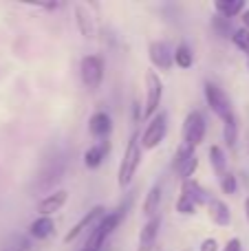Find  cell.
Masks as SVG:
<instances>
[{"label":"cell","instance_id":"1","mask_svg":"<svg viewBox=\"0 0 249 251\" xmlns=\"http://www.w3.org/2000/svg\"><path fill=\"white\" fill-rule=\"evenodd\" d=\"M141 141L137 134H132L130 141H128L126 150H124V159L122 163H119V170H117V185L122 187H128L132 183V178H135L137 170H139L141 165Z\"/></svg>","mask_w":249,"mask_h":251},{"label":"cell","instance_id":"2","mask_svg":"<svg viewBox=\"0 0 249 251\" xmlns=\"http://www.w3.org/2000/svg\"><path fill=\"white\" fill-rule=\"evenodd\" d=\"M124 214H126V212H122V209L106 214V216L101 218L100 225H97L95 229L88 234V240H86V245H84V247L91 249V251H100L106 245V240L115 234V229L119 227V223L124 221Z\"/></svg>","mask_w":249,"mask_h":251},{"label":"cell","instance_id":"3","mask_svg":"<svg viewBox=\"0 0 249 251\" xmlns=\"http://www.w3.org/2000/svg\"><path fill=\"white\" fill-rule=\"evenodd\" d=\"M163 100V79L157 71H146V104H144V119H152L159 113V106Z\"/></svg>","mask_w":249,"mask_h":251},{"label":"cell","instance_id":"4","mask_svg":"<svg viewBox=\"0 0 249 251\" xmlns=\"http://www.w3.org/2000/svg\"><path fill=\"white\" fill-rule=\"evenodd\" d=\"M79 77L88 91H97L104 82V60L100 55H84L79 62Z\"/></svg>","mask_w":249,"mask_h":251},{"label":"cell","instance_id":"5","mask_svg":"<svg viewBox=\"0 0 249 251\" xmlns=\"http://www.w3.org/2000/svg\"><path fill=\"white\" fill-rule=\"evenodd\" d=\"M203 95H205L207 106H210V110L216 115V117L225 119V117H229V115L234 113L232 101H229L227 93H225L221 86H216L214 82H205V84H203Z\"/></svg>","mask_w":249,"mask_h":251},{"label":"cell","instance_id":"6","mask_svg":"<svg viewBox=\"0 0 249 251\" xmlns=\"http://www.w3.org/2000/svg\"><path fill=\"white\" fill-rule=\"evenodd\" d=\"M166 134H168V115L163 110H159L148 122L146 130L141 132V148L144 150H154L166 139Z\"/></svg>","mask_w":249,"mask_h":251},{"label":"cell","instance_id":"7","mask_svg":"<svg viewBox=\"0 0 249 251\" xmlns=\"http://www.w3.org/2000/svg\"><path fill=\"white\" fill-rule=\"evenodd\" d=\"M205 132H207V124L203 113L201 110H190L183 119V141L188 146L197 148L205 141Z\"/></svg>","mask_w":249,"mask_h":251},{"label":"cell","instance_id":"8","mask_svg":"<svg viewBox=\"0 0 249 251\" xmlns=\"http://www.w3.org/2000/svg\"><path fill=\"white\" fill-rule=\"evenodd\" d=\"M104 216H106V209H104V205H95V207H91L86 214H84L82 218H79L77 223H75V225H73V229H69V231H66V234H64V238H62V240H64V243L69 245V243H73V240H77L79 236L84 234V231H88V234H91V231L95 229V227L101 223V218H104Z\"/></svg>","mask_w":249,"mask_h":251},{"label":"cell","instance_id":"9","mask_svg":"<svg viewBox=\"0 0 249 251\" xmlns=\"http://www.w3.org/2000/svg\"><path fill=\"white\" fill-rule=\"evenodd\" d=\"M148 57L150 64L159 71H170L174 66V49L163 40H152L148 44Z\"/></svg>","mask_w":249,"mask_h":251},{"label":"cell","instance_id":"10","mask_svg":"<svg viewBox=\"0 0 249 251\" xmlns=\"http://www.w3.org/2000/svg\"><path fill=\"white\" fill-rule=\"evenodd\" d=\"M88 134L95 141H108V137L113 134V117L106 110H97L88 119Z\"/></svg>","mask_w":249,"mask_h":251},{"label":"cell","instance_id":"11","mask_svg":"<svg viewBox=\"0 0 249 251\" xmlns=\"http://www.w3.org/2000/svg\"><path fill=\"white\" fill-rule=\"evenodd\" d=\"M159 229H161V216L148 218L139 231V247H137V251H152L154 243L159 238Z\"/></svg>","mask_w":249,"mask_h":251},{"label":"cell","instance_id":"12","mask_svg":"<svg viewBox=\"0 0 249 251\" xmlns=\"http://www.w3.org/2000/svg\"><path fill=\"white\" fill-rule=\"evenodd\" d=\"M66 201H69V192H66V190H55L53 194L44 196V199L38 203V214H40V216H49V218H51L53 214L60 212V209L64 207Z\"/></svg>","mask_w":249,"mask_h":251},{"label":"cell","instance_id":"13","mask_svg":"<svg viewBox=\"0 0 249 251\" xmlns=\"http://www.w3.org/2000/svg\"><path fill=\"white\" fill-rule=\"evenodd\" d=\"M108 152H110V141H95L93 146H88L84 150V165L88 170H97L108 156Z\"/></svg>","mask_w":249,"mask_h":251},{"label":"cell","instance_id":"14","mask_svg":"<svg viewBox=\"0 0 249 251\" xmlns=\"http://www.w3.org/2000/svg\"><path fill=\"white\" fill-rule=\"evenodd\" d=\"M205 207H207V216H210V221L214 223V225L227 227L229 223H232V209H229V205L225 203V201L210 199V203H207Z\"/></svg>","mask_w":249,"mask_h":251},{"label":"cell","instance_id":"15","mask_svg":"<svg viewBox=\"0 0 249 251\" xmlns=\"http://www.w3.org/2000/svg\"><path fill=\"white\" fill-rule=\"evenodd\" d=\"M75 22H77L79 35H82L84 40L95 38V18L88 11L86 4H75Z\"/></svg>","mask_w":249,"mask_h":251},{"label":"cell","instance_id":"16","mask_svg":"<svg viewBox=\"0 0 249 251\" xmlns=\"http://www.w3.org/2000/svg\"><path fill=\"white\" fill-rule=\"evenodd\" d=\"M161 196H163V187L161 183H152L144 199V205H141V214L146 218H154L159 216V207H161Z\"/></svg>","mask_w":249,"mask_h":251},{"label":"cell","instance_id":"17","mask_svg":"<svg viewBox=\"0 0 249 251\" xmlns=\"http://www.w3.org/2000/svg\"><path fill=\"white\" fill-rule=\"evenodd\" d=\"M181 194L188 196V199L192 201L197 207H201V205H207V203H210V194H207L205 187H203L201 183L197 181V178H190V181H183V183H181Z\"/></svg>","mask_w":249,"mask_h":251},{"label":"cell","instance_id":"18","mask_svg":"<svg viewBox=\"0 0 249 251\" xmlns=\"http://www.w3.org/2000/svg\"><path fill=\"white\" fill-rule=\"evenodd\" d=\"M55 234V221L49 216H38L35 221H31L29 225V236L35 240H47L49 236Z\"/></svg>","mask_w":249,"mask_h":251},{"label":"cell","instance_id":"19","mask_svg":"<svg viewBox=\"0 0 249 251\" xmlns=\"http://www.w3.org/2000/svg\"><path fill=\"white\" fill-rule=\"evenodd\" d=\"M214 9H216V16H223L227 20H232V18L243 16L247 4H245V0H216Z\"/></svg>","mask_w":249,"mask_h":251},{"label":"cell","instance_id":"20","mask_svg":"<svg viewBox=\"0 0 249 251\" xmlns=\"http://www.w3.org/2000/svg\"><path fill=\"white\" fill-rule=\"evenodd\" d=\"M207 156H210V165H212V170H214V174L221 178L225 172H227V156H225L223 148L210 146L207 148Z\"/></svg>","mask_w":249,"mask_h":251},{"label":"cell","instance_id":"21","mask_svg":"<svg viewBox=\"0 0 249 251\" xmlns=\"http://www.w3.org/2000/svg\"><path fill=\"white\" fill-rule=\"evenodd\" d=\"M223 139L229 148H236V143H238V119H236L234 113L223 119Z\"/></svg>","mask_w":249,"mask_h":251},{"label":"cell","instance_id":"22","mask_svg":"<svg viewBox=\"0 0 249 251\" xmlns=\"http://www.w3.org/2000/svg\"><path fill=\"white\" fill-rule=\"evenodd\" d=\"M174 64L179 66V69H183V71L192 69L194 53H192V49H190L188 44H179V47L174 49Z\"/></svg>","mask_w":249,"mask_h":251},{"label":"cell","instance_id":"23","mask_svg":"<svg viewBox=\"0 0 249 251\" xmlns=\"http://www.w3.org/2000/svg\"><path fill=\"white\" fill-rule=\"evenodd\" d=\"M212 29H214L216 35H221V38H234V33H236V29L232 26V20H227V18H223V16L212 18Z\"/></svg>","mask_w":249,"mask_h":251},{"label":"cell","instance_id":"24","mask_svg":"<svg viewBox=\"0 0 249 251\" xmlns=\"http://www.w3.org/2000/svg\"><path fill=\"white\" fill-rule=\"evenodd\" d=\"M197 154V152H194V148L192 146H188V143H181L179 148H176V152H174V159H172V168H181V165L185 163V161L188 159H192V156Z\"/></svg>","mask_w":249,"mask_h":251},{"label":"cell","instance_id":"25","mask_svg":"<svg viewBox=\"0 0 249 251\" xmlns=\"http://www.w3.org/2000/svg\"><path fill=\"white\" fill-rule=\"evenodd\" d=\"M197 170H199V156L194 154L192 159H188L183 165H181V168H176V174H179L181 183H183V181H190V178L194 176V172H197Z\"/></svg>","mask_w":249,"mask_h":251},{"label":"cell","instance_id":"26","mask_svg":"<svg viewBox=\"0 0 249 251\" xmlns=\"http://www.w3.org/2000/svg\"><path fill=\"white\" fill-rule=\"evenodd\" d=\"M174 209L181 214V216H194L197 214V205L192 203V201L188 199V196H183V194H179V199H176V203H174Z\"/></svg>","mask_w":249,"mask_h":251},{"label":"cell","instance_id":"27","mask_svg":"<svg viewBox=\"0 0 249 251\" xmlns=\"http://www.w3.org/2000/svg\"><path fill=\"white\" fill-rule=\"evenodd\" d=\"M219 185H221V192H223V194H236L238 192V178L234 176L232 172H225L223 176L219 178Z\"/></svg>","mask_w":249,"mask_h":251},{"label":"cell","instance_id":"28","mask_svg":"<svg viewBox=\"0 0 249 251\" xmlns=\"http://www.w3.org/2000/svg\"><path fill=\"white\" fill-rule=\"evenodd\" d=\"M232 42L236 44L241 51H245L247 55H249V29H236V33H234V38H232Z\"/></svg>","mask_w":249,"mask_h":251},{"label":"cell","instance_id":"29","mask_svg":"<svg viewBox=\"0 0 249 251\" xmlns=\"http://www.w3.org/2000/svg\"><path fill=\"white\" fill-rule=\"evenodd\" d=\"M199 251H221L219 240L216 238H205L201 245H199Z\"/></svg>","mask_w":249,"mask_h":251},{"label":"cell","instance_id":"30","mask_svg":"<svg viewBox=\"0 0 249 251\" xmlns=\"http://www.w3.org/2000/svg\"><path fill=\"white\" fill-rule=\"evenodd\" d=\"M221 251H243V240L241 238H229Z\"/></svg>","mask_w":249,"mask_h":251},{"label":"cell","instance_id":"31","mask_svg":"<svg viewBox=\"0 0 249 251\" xmlns=\"http://www.w3.org/2000/svg\"><path fill=\"white\" fill-rule=\"evenodd\" d=\"M241 20H243V29H249V9H245V11H243Z\"/></svg>","mask_w":249,"mask_h":251},{"label":"cell","instance_id":"32","mask_svg":"<svg viewBox=\"0 0 249 251\" xmlns=\"http://www.w3.org/2000/svg\"><path fill=\"white\" fill-rule=\"evenodd\" d=\"M245 218H247V223H249V196L245 199Z\"/></svg>","mask_w":249,"mask_h":251},{"label":"cell","instance_id":"33","mask_svg":"<svg viewBox=\"0 0 249 251\" xmlns=\"http://www.w3.org/2000/svg\"><path fill=\"white\" fill-rule=\"evenodd\" d=\"M9 251H25V249H9Z\"/></svg>","mask_w":249,"mask_h":251},{"label":"cell","instance_id":"34","mask_svg":"<svg viewBox=\"0 0 249 251\" xmlns=\"http://www.w3.org/2000/svg\"><path fill=\"white\" fill-rule=\"evenodd\" d=\"M82 251H91V249H86V247H84V249H82Z\"/></svg>","mask_w":249,"mask_h":251},{"label":"cell","instance_id":"35","mask_svg":"<svg viewBox=\"0 0 249 251\" xmlns=\"http://www.w3.org/2000/svg\"><path fill=\"white\" fill-rule=\"evenodd\" d=\"M247 64H249V55H247Z\"/></svg>","mask_w":249,"mask_h":251},{"label":"cell","instance_id":"36","mask_svg":"<svg viewBox=\"0 0 249 251\" xmlns=\"http://www.w3.org/2000/svg\"><path fill=\"white\" fill-rule=\"evenodd\" d=\"M247 150H249V146H247Z\"/></svg>","mask_w":249,"mask_h":251}]
</instances>
